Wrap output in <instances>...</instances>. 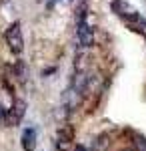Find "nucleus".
Listing matches in <instances>:
<instances>
[{"instance_id":"1","label":"nucleus","mask_w":146,"mask_h":151,"mask_svg":"<svg viewBox=\"0 0 146 151\" xmlns=\"http://www.w3.org/2000/svg\"><path fill=\"white\" fill-rule=\"evenodd\" d=\"M6 45L10 48L12 52H16V55H20L24 48V38H22V30H20V24L18 22H12L8 26V30H6Z\"/></svg>"},{"instance_id":"2","label":"nucleus","mask_w":146,"mask_h":151,"mask_svg":"<svg viewBox=\"0 0 146 151\" xmlns=\"http://www.w3.org/2000/svg\"><path fill=\"white\" fill-rule=\"evenodd\" d=\"M76 38H78L80 47L90 48L94 45V30L90 28V24L86 22V18H78V24H76Z\"/></svg>"},{"instance_id":"3","label":"nucleus","mask_w":146,"mask_h":151,"mask_svg":"<svg viewBox=\"0 0 146 151\" xmlns=\"http://www.w3.org/2000/svg\"><path fill=\"white\" fill-rule=\"evenodd\" d=\"M72 141H74V129L70 125H62L56 137V147L58 151H70L72 149Z\"/></svg>"},{"instance_id":"4","label":"nucleus","mask_w":146,"mask_h":151,"mask_svg":"<svg viewBox=\"0 0 146 151\" xmlns=\"http://www.w3.org/2000/svg\"><path fill=\"white\" fill-rule=\"evenodd\" d=\"M24 113H26V103H24L22 99H16L12 103L10 111H8V125H18L22 121Z\"/></svg>"},{"instance_id":"5","label":"nucleus","mask_w":146,"mask_h":151,"mask_svg":"<svg viewBox=\"0 0 146 151\" xmlns=\"http://www.w3.org/2000/svg\"><path fill=\"white\" fill-rule=\"evenodd\" d=\"M110 8H112V12L116 14V16H120L122 20H126L128 16H132V14L136 12L130 4L124 2V0H112V2H110Z\"/></svg>"},{"instance_id":"6","label":"nucleus","mask_w":146,"mask_h":151,"mask_svg":"<svg viewBox=\"0 0 146 151\" xmlns=\"http://www.w3.org/2000/svg\"><path fill=\"white\" fill-rule=\"evenodd\" d=\"M124 22L128 24L134 32H138V35H142V36H146V18L144 16H140L138 12H134L132 16H128Z\"/></svg>"},{"instance_id":"7","label":"nucleus","mask_w":146,"mask_h":151,"mask_svg":"<svg viewBox=\"0 0 146 151\" xmlns=\"http://www.w3.org/2000/svg\"><path fill=\"white\" fill-rule=\"evenodd\" d=\"M22 149L24 151H34L36 149V131L32 127L24 129L22 133Z\"/></svg>"},{"instance_id":"8","label":"nucleus","mask_w":146,"mask_h":151,"mask_svg":"<svg viewBox=\"0 0 146 151\" xmlns=\"http://www.w3.org/2000/svg\"><path fill=\"white\" fill-rule=\"evenodd\" d=\"M110 137L106 135V133H102V135H98V137H94V143H92V149L94 151H108V147H110Z\"/></svg>"},{"instance_id":"9","label":"nucleus","mask_w":146,"mask_h":151,"mask_svg":"<svg viewBox=\"0 0 146 151\" xmlns=\"http://www.w3.org/2000/svg\"><path fill=\"white\" fill-rule=\"evenodd\" d=\"M132 147H134V151H146V137L136 133L132 137Z\"/></svg>"},{"instance_id":"10","label":"nucleus","mask_w":146,"mask_h":151,"mask_svg":"<svg viewBox=\"0 0 146 151\" xmlns=\"http://www.w3.org/2000/svg\"><path fill=\"white\" fill-rule=\"evenodd\" d=\"M8 123V111L4 109V105L0 103V127H4Z\"/></svg>"},{"instance_id":"11","label":"nucleus","mask_w":146,"mask_h":151,"mask_svg":"<svg viewBox=\"0 0 146 151\" xmlns=\"http://www.w3.org/2000/svg\"><path fill=\"white\" fill-rule=\"evenodd\" d=\"M18 73H20V81H24L26 79V69H24L22 63H18Z\"/></svg>"},{"instance_id":"12","label":"nucleus","mask_w":146,"mask_h":151,"mask_svg":"<svg viewBox=\"0 0 146 151\" xmlns=\"http://www.w3.org/2000/svg\"><path fill=\"white\" fill-rule=\"evenodd\" d=\"M120 151H134V147H124V149H120Z\"/></svg>"}]
</instances>
